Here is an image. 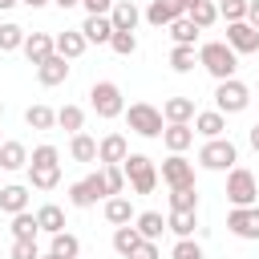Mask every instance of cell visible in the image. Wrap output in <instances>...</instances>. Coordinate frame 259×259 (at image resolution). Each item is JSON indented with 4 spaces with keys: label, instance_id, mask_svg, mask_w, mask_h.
Returning a JSON list of instances; mask_svg holds the SVG:
<instances>
[{
    "label": "cell",
    "instance_id": "1",
    "mask_svg": "<svg viewBox=\"0 0 259 259\" xmlns=\"http://www.w3.org/2000/svg\"><path fill=\"white\" fill-rule=\"evenodd\" d=\"M198 65H202L214 81H231L235 69H239V53H235L227 40H206V45L198 49Z\"/></svg>",
    "mask_w": 259,
    "mask_h": 259
},
{
    "label": "cell",
    "instance_id": "2",
    "mask_svg": "<svg viewBox=\"0 0 259 259\" xmlns=\"http://www.w3.org/2000/svg\"><path fill=\"white\" fill-rule=\"evenodd\" d=\"M28 182L36 190H53L61 182V154L57 146H36L32 158H28Z\"/></svg>",
    "mask_w": 259,
    "mask_h": 259
},
{
    "label": "cell",
    "instance_id": "3",
    "mask_svg": "<svg viewBox=\"0 0 259 259\" xmlns=\"http://www.w3.org/2000/svg\"><path fill=\"white\" fill-rule=\"evenodd\" d=\"M125 117H130V130L142 134V138H162V130H166V125H162V121H166L162 109H154L150 101H134V105L125 109Z\"/></svg>",
    "mask_w": 259,
    "mask_h": 259
},
{
    "label": "cell",
    "instance_id": "4",
    "mask_svg": "<svg viewBox=\"0 0 259 259\" xmlns=\"http://www.w3.org/2000/svg\"><path fill=\"white\" fill-rule=\"evenodd\" d=\"M121 170H125V178H130V186H134L138 194H150V190L158 186V170H154V162H150L146 154H125Z\"/></svg>",
    "mask_w": 259,
    "mask_h": 259
},
{
    "label": "cell",
    "instance_id": "5",
    "mask_svg": "<svg viewBox=\"0 0 259 259\" xmlns=\"http://www.w3.org/2000/svg\"><path fill=\"white\" fill-rule=\"evenodd\" d=\"M198 162H202L206 170H231V166L239 162V150H235L231 138H210V142L198 150Z\"/></svg>",
    "mask_w": 259,
    "mask_h": 259
},
{
    "label": "cell",
    "instance_id": "6",
    "mask_svg": "<svg viewBox=\"0 0 259 259\" xmlns=\"http://www.w3.org/2000/svg\"><path fill=\"white\" fill-rule=\"evenodd\" d=\"M255 194H259L255 174L243 170V166H231V174H227V198H231V206H255Z\"/></svg>",
    "mask_w": 259,
    "mask_h": 259
},
{
    "label": "cell",
    "instance_id": "7",
    "mask_svg": "<svg viewBox=\"0 0 259 259\" xmlns=\"http://www.w3.org/2000/svg\"><path fill=\"white\" fill-rule=\"evenodd\" d=\"M214 105H219V113H243L247 105H251V89L243 85V81H219V89H214Z\"/></svg>",
    "mask_w": 259,
    "mask_h": 259
},
{
    "label": "cell",
    "instance_id": "8",
    "mask_svg": "<svg viewBox=\"0 0 259 259\" xmlns=\"http://www.w3.org/2000/svg\"><path fill=\"white\" fill-rule=\"evenodd\" d=\"M89 101H93V109H97V117H121V113H125V101H121V89H117L113 81H97V85L89 89Z\"/></svg>",
    "mask_w": 259,
    "mask_h": 259
},
{
    "label": "cell",
    "instance_id": "9",
    "mask_svg": "<svg viewBox=\"0 0 259 259\" xmlns=\"http://www.w3.org/2000/svg\"><path fill=\"white\" fill-rule=\"evenodd\" d=\"M105 194H109V186H105V174H101V170L69 186V202H73V206H93V202L105 198Z\"/></svg>",
    "mask_w": 259,
    "mask_h": 259
},
{
    "label": "cell",
    "instance_id": "10",
    "mask_svg": "<svg viewBox=\"0 0 259 259\" xmlns=\"http://www.w3.org/2000/svg\"><path fill=\"white\" fill-rule=\"evenodd\" d=\"M227 231L235 239H259V206H231Z\"/></svg>",
    "mask_w": 259,
    "mask_h": 259
},
{
    "label": "cell",
    "instance_id": "11",
    "mask_svg": "<svg viewBox=\"0 0 259 259\" xmlns=\"http://www.w3.org/2000/svg\"><path fill=\"white\" fill-rule=\"evenodd\" d=\"M162 182H166L170 190H178V186H194V162H186L182 154H170V158L162 162Z\"/></svg>",
    "mask_w": 259,
    "mask_h": 259
},
{
    "label": "cell",
    "instance_id": "12",
    "mask_svg": "<svg viewBox=\"0 0 259 259\" xmlns=\"http://www.w3.org/2000/svg\"><path fill=\"white\" fill-rule=\"evenodd\" d=\"M227 45L235 53H259V28L247 20H231L227 24Z\"/></svg>",
    "mask_w": 259,
    "mask_h": 259
},
{
    "label": "cell",
    "instance_id": "13",
    "mask_svg": "<svg viewBox=\"0 0 259 259\" xmlns=\"http://www.w3.org/2000/svg\"><path fill=\"white\" fill-rule=\"evenodd\" d=\"M186 8H190L186 0H150V8H146V20L162 28V24H174L178 16H186Z\"/></svg>",
    "mask_w": 259,
    "mask_h": 259
},
{
    "label": "cell",
    "instance_id": "14",
    "mask_svg": "<svg viewBox=\"0 0 259 259\" xmlns=\"http://www.w3.org/2000/svg\"><path fill=\"white\" fill-rule=\"evenodd\" d=\"M53 53H57V36H49V32H28V36H24V57H28V65L49 61Z\"/></svg>",
    "mask_w": 259,
    "mask_h": 259
},
{
    "label": "cell",
    "instance_id": "15",
    "mask_svg": "<svg viewBox=\"0 0 259 259\" xmlns=\"http://www.w3.org/2000/svg\"><path fill=\"white\" fill-rule=\"evenodd\" d=\"M65 77H69V61H65L61 53H53L49 61L36 65V81H40V85H61Z\"/></svg>",
    "mask_w": 259,
    "mask_h": 259
},
{
    "label": "cell",
    "instance_id": "16",
    "mask_svg": "<svg viewBox=\"0 0 259 259\" xmlns=\"http://www.w3.org/2000/svg\"><path fill=\"white\" fill-rule=\"evenodd\" d=\"M162 142H166V150H170V154H182V150L194 142V130H190L186 121H170V125L162 130Z\"/></svg>",
    "mask_w": 259,
    "mask_h": 259
},
{
    "label": "cell",
    "instance_id": "17",
    "mask_svg": "<svg viewBox=\"0 0 259 259\" xmlns=\"http://www.w3.org/2000/svg\"><path fill=\"white\" fill-rule=\"evenodd\" d=\"M109 20H113V32H134V28H138V20H142V12H138L130 0H121V4H113V8H109Z\"/></svg>",
    "mask_w": 259,
    "mask_h": 259
},
{
    "label": "cell",
    "instance_id": "18",
    "mask_svg": "<svg viewBox=\"0 0 259 259\" xmlns=\"http://www.w3.org/2000/svg\"><path fill=\"white\" fill-rule=\"evenodd\" d=\"M125 154H130V146H125V138L121 134H105L101 142H97V158L109 166V162H125Z\"/></svg>",
    "mask_w": 259,
    "mask_h": 259
},
{
    "label": "cell",
    "instance_id": "19",
    "mask_svg": "<svg viewBox=\"0 0 259 259\" xmlns=\"http://www.w3.org/2000/svg\"><path fill=\"white\" fill-rule=\"evenodd\" d=\"M81 32H85V40H97V45H109V36H113V20H109V16H85V24H81Z\"/></svg>",
    "mask_w": 259,
    "mask_h": 259
},
{
    "label": "cell",
    "instance_id": "20",
    "mask_svg": "<svg viewBox=\"0 0 259 259\" xmlns=\"http://www.w3.org/2000/svg\"><path fill=\"white\" fill-rule=\"evenodd\" d=\"M194 130H198L202 138H223V130H227V117H223L219 109H206V113H194Z\"/></svg>",
    "mask_w": 259,
    "mask_h": 259
},
{
    "label": "cell",
    "instance_id": "21",
    "mask_svg": "<svg viewBox=\"0 0 259 259\" xmlns=\"http://www.w3.org/2000/svg\"><path fill=\"white\" fill-rule=\"evenodd\" d=\"M20 166H28L24 142H0V170H20Z\"/></svg>",
    "mask_w": 259,
    "mask_h": 259
},
{
    "label": "cell",
    "instance_id": "22",
    "mask_svg": "<svg viewBox=\"0 0 259 259\" xmlns=\"http://www.w3.org/2000/svg\"><path fill=\"white\" fill-rule=\"evenodd\" d=\"M36 223H40L45 235H57V231H65V210H61L57 202H45V206L36 210Z\"/></svg>",
    "mask_w": 259,
    "mask_h": 259
},
{
    "label": "cell",
    "instance_id": "23",
    "mask_svg": "<svg viewBox=\"0 0 259 259\" xmlns=\"http://www.w3.org/2000/svg\"><path fill=\"white\" fill-rule=\"evenodd\" d=\"M0 210H8V214L28 210V190L24 186H0Z\"/></svg>",
    "mask_w": 259,
    "mask_h": 259
},
{
    "label": "cell",
    "instance_id": "24",
    "mask_svg": "<svg viewBox=\"0 0 259 259\" xmlns=\"http://www.w3.org/2000/svg\"><path fill=\"white\" fill-rule=\"evenodd\" d=\"M85 45H89V40H85V32H81V28H77V32H61V36H57V53H61L65 61L81 57V53H85Z\"/></svg>",
    "mask_w": 259,
    "mask_h": 259
},
{
    "label": "cell",
    "instance_id": "25",
    "mask_svg": "<svg viewBox=\"0 0 259 259\" xmlns=\"http://www.w3.org/2000/svg\"><path fill=\"white\" fill-rule=\"evenodd\" d=\"M105 219H109L113 227H125V223H134V206H130V198L113 194V198L105 202Z\"/></svg>",
    "mask_w": 259,
    "mask_h": 259
},
{
    "label": "cell",
    "instance_id": "26",
    "mask_svg": "<svg viewBox=\"0 0 259 259\" xmlns=\"http://www.w3.org/2000/svg\"><path fill=\"white\" fill-rule=\"evenodd\" d=\"M166 28H170L174 45H194V40H198V32H202V28H198L190 16H178V20H174V24H166Z\"/></svg>",
    "mask_w": 259,
    "mask_h": 259
},
{
    "label": "cell",
    "instance_id": "27",
    "mask_svg": "<svg viewBox=\"0 0 259 259\" xmlns=\"http://www.w3.org/2000/svg\"><path fill=\"white\" fill-rule=\"evenodd\" d=\"M162 117H166V121H190V117H194V101H190V97H170V101L162 105Z\"/></svg>",
    "mask_w": 259,
    "mask_h": 259
},
{
    "label": "cell",
    "instance_id": "28",
    "mask_svg": "<svg viewBox=\"0 0 259 259\" xmlns=\"http://www.w3.org/2000/svg\"><path fill=\"white\" fill-rule=\"evenodd\" d=\"M138 243H142L138 227H130V223H125V227H117V231H113V251H117V255H125V259L134 255V247H138Z\"/></svg>",
    "mask_w": 259,
    "mask_h": 259
},
{
    "label": "cell",
    "instance_id": "29",
    "mask_svg": "<svg viewBox=\"0 0 259 259\" xmlns=\"http://www.w3.org/2000/svg\"><path fill=\"white\" fill-rule=\"evenodd\" d=\"M134 223H138V235H142V239H158V235L166 231V219H162L158 210H146V214H138Z\"/></svg>",
    "mask_w": 259,
    "mask_h": 259
},
{
    "label": "cell",
    "instance_id": "30",
    "mask_svg": "<svg viewBox=\"0 0 259 259\" xmlns=\"http://www.w3.org/2000/svg\"><path fill=\"white\" fill-rule=\"evenodd\" d=\"M24 121H28L32 130H53V125H57V113H53L49 105H28V109H24Z\"/></svg>",
    "mask_w": 259,
    "mask_h": 259
},
{
    "label": "cell",
    "instance_id": "31",
    "mask_svg": "<svg viewBox=\"0 0 259 259\" xmlns=\"http://www.w3.org/2000/svg\"><path fill=\"white\" fill-rule=\"evenodd\" d=\"M69 154H73L77 162H93V158H97V142H93L89 134H73V142H69Z\"/></svg>",
    "mask_w": 259,
    "mask_h": 259
},
{
    "label": "cell",
    "instance_id": "32",
    "mask_svg": "<svg viewBox=\"0 0 259 259\" xmlns=\"http://www.w3.org/2000/svg\"><path fill=\"white\" fill-rule=\"evenodd\" d=\"M166 227H170L178 239H190V235H194V210H170Z\"/></svg>",
    "mask_w": 259,
    "mask_h": 259
},
{
    "label": "cell",
    "instance_id": "33",
    "mask_svg": "<svg viewBox=\"0 0 259 259\" xmlns=\"http://www.w3.org/2000/svg\"><path fill=\"white\" fill-rule=\"evenodd\" d=\"M36 231H40L36 214H28V210L12 214V239H36Z\"/></svg>",
    "mask_w": 259,
    "mask_h": 259
},
{
    "label": "cell",
    "instance_id": "34",
    "mask_svg": "<svg viewBox=\"0 0 259 259\" xmlns=\"http://www.w3.org/2000/svg\"><path fill=\"white\" fill-rule=\"evenodd\" d=\"M198 28H210L214 20H219V4H210V0H198V4H190V12H186Z\"/></svg>",
    "mask_w": 259,
    "mask_h": 259
},
{
    "label": "cell",
    "instance_id": "35",
    "mask_svg": "<svg viewBox=\"0 0 259 259\" xmlns=\"http://www.w3.org/2000/svg\"><path fill=\"white\" fill-rule=\"evenodd\" d=\"M57 125H61V130H69V134H81L85 113H81L77 105H61V109H57Z\"/></svg>",
    "mask_w": 259,
    "mask_h": 259
},
{
    "label": "cell",
    "instance_id": "36",
    "mask_svg": "<svg viewBox=\"0 0 259 259\" xmlns=\"http://www.w3.org/2000/svg\"><path fill=\"white\" fill-rule=\"evenodd\" d=\"M53 251H57L61 259H77V255H81V243H77V235L57 231V235H53Z\"/></svg>",
    "mask_w": 259,
    "mask_h": 259
},
{
    "label": "cell",
    "instance_id": "37",
    "mask_svg": "<svg viewBox=\"0 0 259 259\" xmlns=\"http://www.w3.org/2000/svg\"><path fill=\"white\" fill-rule=\"evenodd\" d=\"M24 28L20 24H0V53H12V49H24Z\"/></svg>",
    "mask_w": 259,
    "mask_h": 259
},
{
    "label": "cell",
    "instance_id": "38",
    "mask_svg": "<svg viewBox=\"0 0 259 259\" xmlns=\"http://www.w3.org/2000/svg\"><path fill=\"white\" fill-rule=\"evenodd\" d=\"M170 69H174V73H190V69H194V45H174Z\"/></svg>",
    "mask_w": 259,
    "mask_h": 259
},
{
    "label": "cell",
    "instance_id": "39",
    "mask_svg": "<svg viewBox=\"0 0 259 259\" xmlns=\"http://www.w3.org/2000/svg\"><path fill=\"white\" fill-rule=\"evenodd\" d=\"M170 210H198V194H194V186H178V190H170Z\"/></svg>",
    "mask_w": 259,
    "mask_h": 259
},
{
    "label": "cell",
    "instance_id": "40",
    "mask_svg": "<svg viewBox=\"0 0 259 259\" xmlns=\"http://www.w3.org/2000/svg\"><path fill=\"white\" fill-rule=\"evenodd\" d=\"M109 49H113L117 57H130V53H138V36H134V32H113V36H109Z\"/></svg>",
    "mask_w": 259,
    "mask_h": 259
},
{
    "label": "cell",
    "instance_id": "41",
    "mask_svg": "<svg viewBox=\"0 0 259 259\" xmlns=\"http://www.w3.org/2000/svg\"><path fill=\"white\" fill-rule=\"evenodd\" d=\"M101 174H105V186H109V194H121V186H125V170H121V162H109Z\"/></svg>",
    "mask_w": 259,
    "mask_h": 259
},
{
    "label": "cell",
    "instance_id": "42",
    "mask_svg": "<svg viewBox=\"0 0 259 259\" xmlns=\"http://www.w3.org/2000/svg\"><path fill=\"white\" fill-rule=\"evenodd\" d=\"M219 16H227V24L231 20H247V0H223L219 4Z\"/></svg>",
    "mask_w": 259,
    "mask_h": 259
},
{
    "label": "cell",
    "instance_id": "43",
    "mask_svg": "<svg viewBox=\"0 0 259 259\" xmlns=\"http://www.w3.org/2000/svg\"><path fill=\"white\" fill-rule=\"evenodd\" d=\"M12 259H40L36 239H12Z\"/></svg>",
    "mask_w": 259,
    "mask_h": 259
},
{
    "label": "cell",
    "instance_id": "44",
    "mask_svg": "<svg viewBox=\"0 0 259 259\" xmlns=\"http://www.w3.org/2000/svg\"><path fill=\"white\" fill-rule=\"evenodd\" d=\"M174 259H206V255H202V247L194 239H178L174 243Z\"/></svg>",
    "mask_w": 259,
    "mask_h": 259
},
{
    "label": "cell",
    "instance_id": "45",
    "mask_svg": "<svg viewBox=\"0 0 259 259\" xmlns=\"http://www.w3.org/2000/svg\"><path fill=\"white\" fill-rule=\"evenodd\" d=\"M130 259H158V243H154V239H142V243L134 247Z\"/></svg>",
    "mask_w": 259,
    "mask_h": 259
},
{
    "label": "cell",
    "instance_id": "46",
    "mask_svg": "<svg viewBox=\"0 0 259 259\" xmlns=\"http://www.w3.org/2000/svg\"><path fill=\"white\" fill-rule=\"evenodd\" d=\"M85 8H89V16H105L109 8H113V0H81Z\"/></svg>",
    "mask_w": 259,
    "mask_h": 259
},
{
    "label": "cell",
    "instance_id": "47",
    "mask_svg": "<svg viewBox=\"0 0 259 259\" xmlns=\"http://www.w3.org/2000/svg\"><path fill=\"white\" fill-rule=\"evenodd\" d=\"M247 24L259 28V0H247Z\"/></svg>",
    "mask_w": 259,
    "mask_h": 259
},
{
    "label": "cell",
    "instance_id": "48",
    "mask_svg": "<svg viewBox=\"0 0 259 259\" xmlns=\"http://www.w3.org/2000/svg\"><path fill=\"white\" fill-rule=\"evenodd\" d=\"M251 150L259 154V125H251Z\"/></svg>",
    "mask_w": 259,
    "mask_h": 259
},
{
    "label": "cell",
    "instance_id": "49",
    "mask_svg": "<svg viewBox=\"0 0 259 259\" xmlns=\"http://www.w3.org/2000/svg\"><path fill=\"white\" fill-rule=\"evenodd\" d=\"M57 8H73V4H81V0H53Z\"/></svg>",
    "mask_w": 259,
    "mask_h": 259
},
{
    "label": "cell",
    "instance_id": "50",
    "mask_svg": "<svg viewBox=\"0 0 259 259\" xmlns=\"http://www.w3.org/2000/svg\"><path fill=\"white\" fill-rule=\"evenodd\" d=\"M20 4H28V8H45L49 0H20Z\"/></svg>",
    "mask_w": 259,
    "mask_h": 259
},
{
    "label": "cell",
    "instance_id": "51",
    "mask_svg": "<svg viewBox=\"0 0 259 259\" xmlns=\"http://www.w3.org/2000/svg\"><path fill=\"white\" fill-rule=\"evenodd\" d=\"M12 4H20V0H0V12H4V8H12Z\"/></svg>",
    "mask_w": 259,
    "mask_h": 259
},
{
    "label": "cell",
    "instance_id": "52",
    "mask_svg": "<svg viewBox=\"0 0 259 259\" xmlns=\"http://www.w3.org/2000/svg\"><path fill=\"white\" fill-rule=\"evenodd\" d=\"M40 259H61V255H57V251H49V255H40Z\"/></svg>",
    "mask_w": 259,
    "mask_h": 259
},
{
    "label": "cell",
    "instance_id": "53",
    "mask_svg": "<svg viewBox=\"0 0 259 259\" xmlns=\"http://www.w3.org/2000/svg\"><path fill=\"white\" fill-rule=\"evenodd\" d=\"M0 113H4V101H0Z\"/></svg>",
    "mask_w": 259,
    "mask_h": 259
}]
</instances>
